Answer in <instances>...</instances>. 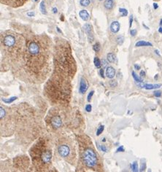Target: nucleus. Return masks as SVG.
<instances>
[{
	"instance_id": "nucleus-1",
	"label": "nucleus",
	"mask_w": 162,
	"mask_h": 172,
	"mask_svg": "<svg viewBox=\"0 0 162 172\" xmlns=\"http://www.w3.org/2000/svg\"><path fill=\"white\" fill-rule=\"evenodd\" d=\"M81 160L85 167L88 170H97L99 163L97 152L92 147H86L81 152Z\"/></svg>"
},
{
	"instance_id": "nucleus-2",
	"label": "nucleus",
	"mask_w": 162,
	"mask_h": 172,
	"mask_svg": "<svg viewBox=\"0 0 162 172\" xmlns=\"http://www.w3.org/2000/svg\"><path fill=\"white\" fill-rule=\"evenodd\" d=\"M58 152L61 158L70 161V158L72 157V149L70 144L67 143H62L58 146Z\"/></svg>"
},
{
	"instance_id": "nucleus-3",
	"label": "nucleus",
	"mask_w": 162,
	"mask_h": 172,
	"mask_svg": "<svg viewBox=\"0 0 162 172\" xmlns=\"http://www.w3.org/2000/svg\"><path fill=\"white\" fill-rule=\"evenodd\" d=\"M16 36L13 34H7L3 38V45L5 47L10 48L16 45Z\"/></svg>"
},
{
	"instance_id": "nucleus-4",
	"label": "nucleus",
	"mask_w": 162,
	"mask_h": 172,
	"mask_svg": "<svg viewBox=\"0 0 162 172\" xmlns=\"http://www.w3.org/2000/svg\"><path fill=\"white\" fill-rule=\"evenodd\" d=\"M51 158H52V153H51V150H47L43 152V153L41 155V160L43 163H50L51 161Z\"/></svg>"
},
{
	"instance_id": "nucleus-5",
	"label": "nucleus",
	"mask_w": 162,
	"mask_h": 172,
	"mask_svg": "<svg viewBox=\"0 0 162 172\" xmlns=\"http://www.w3.org/2000/svg\"><path fill=\"white\" fill-rule=\"evenodd\" d=\"M51 124L54 128H59L62 125L61 117L59 115H56L52 117L51 120Z\"/></svg>"
},
{
	"instance_id": "nucleus-6",
	"label": "nucleus",
	"mask_w": 162,
	"mask_h": 172,
	"mask_svg": "<svg viewBox=\"0 0 162 172\" xmlns=\"http://www.w3.org/2000/svg\"><path fill=\"white\" fill-rule=\"evenodd\" d=\"M88 88V84L87 83L86 80L84 78H81L80 81V87H79V93L80 94H84L87 91Z\"/></svg>"
},
{
	"instance_id": "nucleus-7",
	"label": "nucleus",
	"mask_w": 162,
	"mask_h": 172,
	"mask_svg": "<svg viewBox=\"0 0 162 172\" xmlns=\"http://www.w3.org/2000/svg\"><path fill=\"white\" fill-rule=\"evenodd\" d=\"M84 30L87 34L89 42H93V40H94V34H93L92 26L89 24H86L84 25Z\"/></svg>"
},
{
	"instance_id": "nucleus-8",
	"label": "nucleus",
	"mask_w": 162,
	"mask_h": 172,
	"mask_svg": "<svg viewBox=\"0 0 162 172\" xmlns=\"http://www.w3.org/2000/svg\"><path fill=\"white\" fill-rule=\"evenodd\" d=\"M106 76L109 79H113L115 76V69L112 66H107L106 69Z\"/></svg>"
},
{
	"instance_id": "nucleus-9",
	"label": "nucleus",
	"mask_w": 162,
	"mask_h": 172,
	"mask_svg": "<svg viewBox=\"0 0 162 172\" xmlns=\"http://www.w3.org/2000/svg\"><path fill=\"white\" fill-rule=\"evenodd\" d=\"M120 30V24L118 21H113L110 25V31L113 33H118Z\"/></svg>"
},
{
	"instance_id": "nucleus-10",
	"label": "nucleus",
	"mask_w": 162,
	"mask_h": 172,
	"mask_svg": "<svg viewBox=\"0 0 162 172\" xmlns=\"http://www.w3.org/2000/svg\"><path fill=\"white\" fill-rule=\"evenodd\" d=\"M161 84H144L143 88L146 90H153V89H158L161 88Z\"/></svg>"
},
{
	"instance_id": "nucleus-11",
	"label": "nucleus",
	"mask_w": 162,
	"mask_h": 172,
	"mask_svg": "<svg viewBox=\"0 0 162 172\" xmlns=\"http://www.w3.org/2000/svg\"><path fill=\"white\" fill-rule=\"evenodd\" d=\"M79 16L81 18V19L83 20L84 21H88L89 18H90V16H89L88 13V11L86 10V9H83V10L80 11Z\"/></svg>"
},
{
	"instance_id": "nucleus-12",
	"label": "nucleus",
	"mask_w": 162,
	"mask_h": 172,
	"mask_svg": "<svg viewBox=\"0 0 162 172\" xmlns=\"http://www.w3.org/2000/svg\"><path fill=\"white\" fill-rule=\"evenodd\" d=\"M136 47H145V46H153V45L151 44L149 42H145V41H139L135 44Z\"/></svg>"
},
{
	"instance_id": "nucleus-13",
	"label": "nucleus",
	"mask_w": 162,
	"mask_h": 172,
	"mask_svg": "<svg viewBox=\"0 0 162 172\" xmlns=\"http://www.w3.org/2000/svg\"><path fill=\"white\" fill-rule=\"evenodd\" d=\"M107 59L110 63H114L116 61V57L115 55V54H113V53H108L107 55Z\"/></svg>"
},
{
	"instance_id": "nucleus-14",
	"label": "nucleus",
	"mask_w": 162,
	"mask_h": 172,
	"mask_svg": "<svg viewBox=\"0 0 162 172\" xmlns=\"http://www.w3.org/2000/svg\"><path fill=\"white\" fill-rule=\"evenodd\" d=\"M104 6L107 9H112L113 7V2L110 0H106L104 3Z\"/></svg>"
},
{
	"instance_id": "nucleus-15",
	"label": "nucleus",
	"mask_w": 162,
	"mask_h": 172,
	"mask_svg": "<svg viewBox=\"0 0 162 172\" xmlns=\"http://www.w3.org/2000/svg\"><path fill=\"white\" fill-rule=\"evenodd\" d=\"M132 77H133V78L134 79V80L136 81V82H138V83H142L143 80H142V79L141 78V77H139V76H137V74H136L134 71H132Z\"/></svg>"
},
{
	"instance_id": "nucleus-16",
	"label": "nucleus",
	"mask_w": 162,
	"mask_h": 172,
	"mask_svg": "<svg viewBox=\"0 0 162 172\" xmlns=\"http://www.w3.org/2000/svg\"><path fill=\"white\" fill-rule=\"evenodd\" d=\"M40 9L41 10V13L44 15L47 14V10H46V7H45V2L44 1H42L40 2Z\"/></svg>"
},
{
	"instance_id": "nucleus-17",
	"label": "nucleus",
	"mask_w": 162,
	"mask_h": 172,
	"mask_svg": "<svg viewBox=\"0 0 162 172\" xmlns=\"http://www.w3.org/2000/svg\"><path fill=\"white\" fill-rule=\"evenodd\" d=\"M94 65H95V66L97 67V69L101 68V66H102V62H101V61L99 60V58H97V57H95V58H94Z\"/></svg>"
},
{
	"instance_id": "nucleus-18",
	"label": "nucleus",
	"mask_w": 162,
	"mask_h": 172,
	"mask_svg": "<svg viewBox=\"0 0 162 172\" xmlns=\"http://www.w3.org/2000/svg\"><path fill=\"white\" fill-rule=\"evenodd\" d=\"M97 147L98 148V150H101V151L104 152H107V149L106 146L105 144H101L99 143H98V142H97Z\"/></svg>"
},
{
	"instance_id": "nucleus-19",
	"label": "nucleus",
	"mask_w": 162,
	"mask_h": 172,
	"mask_svg": "<svg viewBox=\"0 0 162 172\" xmlns=\"http://www.w3.org/2000/svg\"><path fill=\"white\" fill-rule=\"evenodd\" d=\"M16 99H17V97L16 96H13L11 97V98H7V99H6V98H2V100L5 103V104H11V103H13V101H16Z\"/></svg>"
},
{
	"instance_id": "nucleus-20",
	"label": "nucleus",
	"mask_w": 162,
	"mask_h": 172,
	"mask_svg": "<svg viewBox=\"0 0 162 172\" xmlns=\"http://www.w3.org/2000/svg\"><path fill=\"white\" fill-rule=\"evenodd\" d=\"M132 172H139L138 163H137V161H134L133 163L132 164Z\"/></svg>"
},
{
	"instance_id": "nucleus-21",
	"label": "nucleus",
	"mask_w": 162,
	"mask_h": 172,
	"mask_svg": "<svg viewBox=\"0 0 162 172\" xmlns=\"http://www.w3.org/2000/svg\"><path fill=\"white\" fill-rule=\"evenodd\" d=\"M104 130H105V125H101L100 126L98 127V128H97V133H96V135H97V136H100V135L102 134V132L104 131Z\"/></svg>"
},
{
	"instance_id": "nucleus-22",
	"label": "nucleus",
	"mask_w": 162,
	"mask_h": 172,
	"mask_svg": "<svg viewBox=\"0 0 162 172\" xmlns=\"http://www.w3.org/2000/svg\"><path fill=\"white\" fill-rule=\"evenodd\" d=\"M116 42H117V43L119 45H121L124 42V37L123 36H121V35H120V36H118V37L116 38Z\"/></svg>"
},
{
	"instance_id": "nucleus-23",
	"label": "nucleus",
	"mask_w": 162,
	"mask_h": 172,
	"mask_svg": "<svg viewBox=\"0 0 162 172\" xmlns=\"http://www.w3.org/2000/svg\"><path fill=\"white\" fill-rule=\"evenodd\" d=\"M90 0H80V4L81 5V6L83 7H88L90 5Z\"/></svg>"
},
{
	"instance_id": "nucleus-24",
	"label": "nucleus",
	"mask_w": 162,
	"mask_h": 172,
	"mask_svg": "<svg viewBox=\"0 0 162 172\" xmlns=\"http://www.w3.org/2000/svg\"><path fill=\"white\" fill-rule=\"evenodd\" d=\"M119 12L121 13V16H123V17L128 16V10L125 8H120Z\"/></svg>"
},
{
	"instance_id": "nucleus-25",
	"label": "nucleus",
	"mask_w": 162,
	"mask_h": 172,
	"mask_svg": "<svg viewBox=\"0 0 162 172\" xmlns=\"http://www.w3.org/2000/svg\"><path fill=\"white\" fill-rule=\"evenodd\" d=\"M0 115H1V120H2V119L4 118V117H5V115H6V112H5V109H4L2 107H0Z\"/></svg>"
},
{
	"instance_id": "nucleus-26",
	"label": "nucleus",
	"mask_w": 162,
	"mask_h": 172,
	"mask_svg": "<svg viewBox=\"0 0 162 172\" xmlns=\"http://www.w3.org/2000/svg\"><path fill=\"white\" fill-rule=\"evenodd\" d=\"M93 49H94V51H96V52H99V51H100L101 47L99 43H96V44L93 46Z\"/></svg>"
},
{
	"instance_id": "nucleus-27",
	"label": "nucleus",
	"mask_w": 162,
	"mask_h": 172,
	"mask_svg": "<svg viewBox=\"0 0 162 172\" xmlns=\"http://www.w3.org/2000/svg\"><path fill=\"white\" fill-rule=\"evenodd\" d=\"M146 169V163L145 162H142L141 163V166H140V172H144Z\"/></svg>"
},
{
	"instance_id": "nucleus-28",
	"label": "nucleus",
	"mask_w": 162,
	"mask_h": 172,
	"mask_svg": "<svg viewBox=\"0 0 162 172\" xmlns=\"http://www.w3.org/2000/svg\"><path fill=\"white\" fill-rule=\"evenodd\" d=\"M94 94V90H91V91L88 93V96H87V101H88V102H90V101H91V98H92L93 95Z\"/></svg>"
},
{
	"instance_id": "nucleus-29",
	"label": "nucleus",
	"mask_w": 162,
	"mask_h": 172,
	"mask_svg": "<svg viewBox=\"0 0 162 172\" xmlns=\"http://www.w3.org/2000/svg\"><path fill=\"white\" fill-rule=\"evenodd\" d=\"M117 85H118V82H117L116 80H115L110 81V85L111 87H115V86H117Z\"/></svg>"
},
{
	"instance_id": "nucleus-30",
	"label": "nucleus",
	"mask_w": 162,
	"mask_h": 172,
	"mask_svg": "<svg viewBox=\"0 0 162 172\" xmlns=\"http://www.w3.org/2000/svg\"><path fill=\"white\" fill-rule=\"evenodd\" d=\"M85 109L87 112H91V110H92V107H91V104H87L85 107Z\"/></svg>"
},
{
	"instance_id": "nucleus-31",
	"label": "nucleus",
	"mask_w": 162,
	"mask_h": 172,
	"mask_svg": "<svg viewBox=\"0 0 162 172\" xmlns=\"http://www.w3.org/2000/svg\"><path fill=\"white\" fill-rule=\"evenodd\" d=\"M154 96L156 97H157V98H159V97H161V92L160 90H156V91L154 92Z\"/></svg>"
},
{
	"instance_id": "nucleus-32",
	"label": "nucleus",
	"mask_w": 162,
	"mask_h": 172,
	"mask_svg": "<svg viewBox=\"0 0 162 172\" xmlns=\"http://www.w3.org/2000/svg\"><path fill=\"white\" fill-rule=\"evenodd\" d=\"M130 34L132 36H134L136 35V34H137V30L136 29H132L130 31Z\"/></svg>"
},
{
	"instance_id": "nucleus-33",
	"label": "nucleus",
	"mask_w": 162,
	"mask_h": 172,
	"mask_svg": "<svg viewBox=\"0 0 162 172\" xmlns=\"http://www.w3.org/2000/svg\"><path fill=\"white\" fill-rule=\"evenodd\" d=\"M27 16L29 17H33L35 16V13L34 12H29V13H27Z\"/></svg>"
},
{
	"instance_id": "nucleus-34",
	"label": "nucleus",
	"mask_w": 162,
	"mask_h": 172,
	"mask_svg": "<svg viewBox=\"0 0 162 172\" xmlns=\"http://www.w3.org/2000/svg\"><path fill=\"white\" fill-rule=\"evenodd\" d=\"M124 152V148L123 146H121L117 149V152Z\"/></svg>"
},
{
	"instance_id": "nucleus-35",
	"label": "nucleus",
	"mask_w": 162,
	"mask_h": 172,
	"mask_svg": "<svg viewBox=\"0 0 162 172\" xmlns=\"http://www.w3.org/2000/svg\"><path fill=\"white\" fill-rule=\"evenodd\" d=\"M99 73H100V75L102 78H105V74H104V69H101L100 71H99Z\"/></svg>"
},
{
	"instance_id": "nucleus-36",
	"label": "nucleus",
	"mask_w": 162,
	"mask_h": 172,
	"mask_svg": "<svg viewBox=\"0 0 162 172\" xmlns=\"http://www.w3.org/2000/svg\"><path fill=\"white\" fill-rule=\"evenodd\" d=\"M132 22H133V16H131L130 19H129V26L132 27Z\"/></svg>"
},
{
	"instance_id": "nucleus-37",
	"label": "nucleus",
	"mask_w": 162,
	"mask_h": 172,
	"mask_svg": "<svg viewBox=\"0 0 162 172\" xmlns=\"http://www.w3.org/2000/svg\"><path fill=\"white\" fill-rule=\"evenodd\" d=\"M52 10H53V13L54 14H56V13H58L57 8H56V7H53Z\"/></svg>"
},
{
	"instance_id": "nucleus-38",
	"label": "nucleus",
	"mask_w": 162,
	"mask_h": 172,
	"mask_svg": "<svg viewBox=\"0 0 162 172\" xmlns=\"http://www.w3.org/2000/svg\"><path fill=\"white\" fill-rule=\"evenodd\" d=\"M134 68L136 69L137 70H140V65L134 64Z\"/></svg>"
},
{
	"instance_id": "nucleus-39",
	"label": "nucleus",
	"mask_w": 162,
	"mask_h": 172,
	"mask_svg": "<svg viewBox=\"0 0 162 172\" xmlns=\"http://www.w3.org/2000/svg\"><path fill=\"white\" fill-rule=\"evenodd\" d=\"M145 72L144 71H140V77H145Z\"/></svg>"
},
{
	"instance_id": "nucleus-40",
	"label": "nucleus",
	"mask_w": 162,
	"mask_h": 172,
	"mask_svg": "<svg viewBox=\"0 0 162 172\" xmlns=\"http://www.w3.org/2000/svg\"><path fill=\"white\" fill-rule=\"evenodd\" d=\"M153 8H154L155 9H156L159 8V5H158L157 3H153Z\"/></svg>"
},
{
	"instance_id": "nucleus-41",
	"label": "nucleus",
	"mask_w": 162,
	"mask_h": 172,
	"mask_svg": "<svg viewBox=\"0 0 162 172\" xmlns=\"http://www.w3.org/2000/svg\"><path fill=\"white\" fill-rule=\"evenodd\" d=\"M159 33L162 34V27H160V28H159Z\"/></svg>"
},
{
	"instance_id": "nucleus-42",
	"label": "nucleus",
	"mask_w": 162,
	"mask_h": 172,
	"mask_svg": "<svg viewBox=\"0 0 162 172\" xmlns=\"http://www.w3.org/2000/svg\"><path fill=\"white\" fill-rule=\"evenodd\" d=\"M56 29H57V31L59 32V33H61V31L60 29H59V27H56Z\"/></svg>"
},
{
	"instance_id": "nucleus-43",
	"label": "nucleus",
	"mask_w": 162,
	"mask_h": 172,
	"mask_svg": "<svg viewBox=\"0 0 162 172\" xmlns=\"http://www.w3.org/2000/svg\"><path fill=\"white\" fill-rule=\"evenodd\" d=\"M160 25L162 26V19H161V21H160Z\"/></svg>"
},
{
	"instance_id": "nucleus-44",
	"label": "nucleus",
	"mask_w": 162,
	"mask_h": 172,
	"mask_svg": "<svg viewBox=\"0 0 162 172\" xmlns=\"http://www.w3.org/2000/svg\"><path fill=\"white\" fill-rule=\"evenodd\" d=\"M148 172H151V169H149V170H148Z\"/></svg>"
},
{
	"instance_id": "nucleus-45",
	"label": "nucleus",
	"mask_w": 162,
	"mask_h": 172,
	"mask_svg": "<svg viewBox=\"0 0 162 172\" xmlns=\"http://www.w3.org/2000/svg\"><path fill=\"white\" fill-rule=\"evenodd\" d=\"M34 2H37L38 0H34Z\"/></svg>"
},
{
	"instance_id": "nucleus-46",
	"label": "nucleus",
	"mask_w": 162,
	"mask_h": 172,
	"mask_svg": "<svg viewBox=\"0 0 162 172\" xmlns=\"http://www.w3.org/2000/svg\"><path fill=\"white\" fill-rule=\"evenodd\" d=\"M110 1H113V0H110Z\"/></svg>"
},
{
	"instance_id": "nucleus-47",
	"label": "nucleus",
	"mask_w": 162,
	"mask_h": 172,
	"mask_svg": "<svg viewBox=\"0 0 162 172\" xmlns=\"http://www.w3.org/2000/svg\"><path fill=\"white\" fill-rule=\"evenodd\" d=\"M100 1H102V0H100Z\"/></svg>"
}]
</instances>
